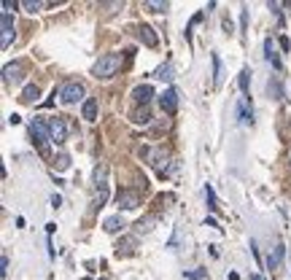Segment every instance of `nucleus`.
<instances>
[{
	"instance_id": "f257e3e1",
	"label": "nucleus",
	"mask_w": 291,
	"mask_h": 280,
	"mask_svg": "<svg viewBox=\"0 0 291 280\" xmlns=\"http://www.w3.org/2000/svg\"><path fill=\"white\" fill-rule=\"evenodd\" d=\"M119 68H122V54H103V57L94 62L92 76L94 78H111L119 73Z\"/></svg>"
},
{
	"instance_id": "f03ea898",
	"label": "nucleus",
	"mask_w": 291,
	"mask_h": 280,
	"mask_svg": "<svg viewBox=\"0 0 291 280\" xmlns=\"http://www.w3.org/2000/svg\"><path fill=\"white\" fill-rule=\"evenodd\" d=\"M30 138H33V146L38 148L41 157H49V129L43 122H30Z\"/></svg>"
},
{
	"instance_id": "7ed1b4c3",
	"label": "nucleus",
	"mask_w": 291,
	"mask_h": 280,
	"mask_svg": "<svg viewBox=\"0 0 291 280\" xmlns=\"http://www.w3.org/2000/svg\"><path fill=\"white\" fill-rule=\"evenodd\" d=\"M81 97H84V84L81 81H68V84H62V89H59V100H62L65 105H76Z\"/></svg>"
},
{
	"instance_id": "20e7f679",
	"label": "nucleus",
	"mask_w": 291,
	"mask_h": 280,
	"mask_svg": "<svg viewBox=\"0 0 291 280\" xmlns=\"http://www.w3.org/2000/svg\"><path fill=\"white\" fill-rule=\"evenodd\" d=\"M46 129H49V138H52V143H65V140H68V124L62 122V119L59 116H52V119H46Z\"/></svg>"
},
{
	"instance_id": "39448f33",
	"label": "nucleus",
	"mask_w": 291,
	"mask_h": 280,
	"mask_svg": "<svg viewBox=\"0 0 291 280\" xmlns=\"http://www.w3.org/2000/svg\"><path fill=\"white\" fill-rule=\"evenodd\" d=\"M11 41H14V17L3 14L0 17V49H8Z\"/></svg>"
},
{
	"instance_id": "423d86ee",
	"label": "nucleus",
	"mask_w": 291,
	"mask_h": 280,
	"mask_svg": "<svg viewBox=\"0 0 291 280\" xmlns=\"http://www.w3.org/2000/svg\"><path fill=\"white\" fill-rule=\"evenodd\" d=\"M116 205L124 210H135V208H140V194L135 189H122L116 197Z\"/></svg>"
},
{
	"instance_id": "0eeeda50",
	"label": "nucleus",
	"mask_w": 291,
	"mask_h": 280,
	"mask_svg": "<svg viewBox=\"0 0 291 280\" xmlns=\"http://www.w3.org/2000/svg\"><path fill=\"white\" fill-rule=\"evenodd\" d=\"M135 251H138V237H132V234L122 237L116 245H113V253H116L119 259H124V256H132Z\"/></svg>"
},
{
	"instance_id": "6e6552de",
	"label": "nucleus",
	"mask_w": 291,
	"mask_h": 280,
	"mask_svg": "<svg viewBox=\"0 0 291 280\" xmlns=\"http://www.w3.org/2000/svg\"><path fill=\"white\" fill-rule=\"evenodd\" d=\"M3 78H6V84H19L24 78V68L22 62H14V65H6L3 68Z\"/></svg>"
},
{
	"instance_id": "1a4fd4ad",
	"label": "nucleus",
	"mask_w": 291,
	"mask_h": 280,
	"mask_svg": "<svg viewBox=\"0 0 291 280\" xmlns=\"http://www.w3.org/2000/svg\"><path fill=\"white\" fill-rule=\"evenodd\" d=\"M159 105H162L164 113H175V108H178V92L175 89H164V94L159 97Z\"/></svg>"
},
{
	"instance_id": "9d476101",
	"label": "nucleus",
	"mask_w": 291,
	"mask_h": 280,
	"mask_svg": "<svg viewBox=\"0 0 291 280\" xmlns=\"http://www.w3.org/2000/svg\"><path fill=\"white\" fill-rule=\"evenodd\" d=\"M151 97H154V87H148V84H140V87L132 89V100L138 105H148Z\"/></svg>"
},
{
	"instance_id": "9b49d317",
	"label": "nucleus",
	"mask_w": 291,
	"mask_h": 280,
	"mask_svg": "<svg viewBox=\"0 0 291 280\" xmlns=\"http://www.w3.org/2000/svg\"><path fill=\"white\" fill-rule=\"evenodd\" d=\"M138 35H140V41H143L148 49H157V46H159L157 33H154V27H148V24H143V27L138 30Z\"/></svg>"
},
{
	"instance_id": "f8f14e48",
	"label": "nucleus",
	"mask_w": 291,
	"mask_h": 280,
	"mask_svg": "<svg viewBox=\"0 0 291 280\" xmlns=\"http://www.w3.org/2000/svg\"><path fill=\"white\" fill-rule=\"evenodd\" d=\"M38 94H41V87H38V84H27V87L22 89V94H19V103L30 105V103L38 100Z\"/></svg>"
},
{
	"instance_id": "ddd939ff",
	"label": "nucleus",
	"mask_w": 291,
	"mask_h": 280,
	"mask_svg": "<svg viewBox=\"0 0 291 280\" xmlns=\"http://www.w3.org/2000/svg\"><path fill=\"white\" fill-rule=\"evenodd\" d=\"M157 221H159L157 216H146V218H140V221L135 224V232H138V234H151V232H154V227H157Z\"/></svg>"
},
{
	"instance_id": "4468645a",
	"label": "nucleus",
	"mask_w": 291,
	"mask_h": 280,
	"mask_svg": "<svg viewBox=\"0 0 291 280\" xmlns=\"http://www.w3.org/2000/svg\"><path fill=\"white\" fill-rule=\"evenodd\" d=\"M264 57H267V62L273 65L275 70H283V65H280V57L275 54V46H273V41H270V38L264 41Z\"/></svg>"
},
{
	"instance_id": "2eb2a0df",
	"label": "nucleus",
	"mask_w": 291,
	"mask_h": 280,
	"mask_svg": "<svg viewBox=\"0 0 291 280\" xmlns=\"http://www.w3.org/2000/svg\"><path fill=\"white\" fill-rule=\"evenodd\" d=\"M81 113H84V119H87V122H97V100H94V97H87V100H84Z\"/></svg>"
},
{
	"instance_id": "dca6fc26",
	"label": "nucleus",
	"mask_w": 291,
	"mask_h": 280,
	"mask_svg": "<svg viewBox=\"0 0 291 280\" xmlns=\"http://www.w3.org/2000/svg\"><path fill=\"white\" fill-rule=\"evenodd\" d=\"M122 227H127L122 216H111V218H105V221H103V229H105V232H108V234H116V232H119V229H122Z\"/></svg>"
},
{
	"instance_id": "f3484780",
	"label": "nucleus",
	"mask_w": 291,
	"mask_h": 280,
	"mask_svg": "<svg viewBox=\"0 0 291 280\" xmlns=\"http://www.w3.org/2000/svg\"><path fill=\"white\" fill-rule=\"evenodd\" d=\"M210 62H213V87H221V81H224L221 57H218V54H213V57H210Z\"/></svg>"
},
{
	"instance_id": "a211bd4d",
	"label": "nucleus",
	"mask_w": 291,
	"mask_h": 280,
	"mask_svg": "<svg viewBox=\"0 0 291 280\" xmlns=\"http://www.w3.org/2000/svg\"><path fill=\"white\" fill-rule=\"evenodd\" d=\"M154 78H157V81H173V78H175L173 62H164L162 68H157V73H154Z\"/></svg>"
},
{
	"instance_id": "6ab92c4d",
	"label": "nucleus",
	"mask_w": 291,
	"mask_h": 280,
	"mask_svg": "<svg viewBox=\"0 0 291 280\" xmlns=\"http://www.w3.org/2000/svg\"><path fill=\"white\" fill-rule=\"evenodd\" d=\"M237 116L243 124H254V111L248 108V100H240L237 103Z\"/></svg>"
},
{
	"instance_id": "aec40b11",
	"label": "nucleus",
	"mask_w": 291,
	"mask_h": 280,
	"mask_svg": "<svg viewBox=\"0 0 291 280\" xmlns=\"http://www.w3.org/2000/svg\"><path fill=\"white\" fill-rule=\"evenodd\" d=\"M92 178H94V186H105V178H108V164H105V162H100L97 164V167H94V175H92Z\"/></svg>"
},
{
	"instance_id": "412c9836",
	"label": "nucleus",
	"mask_w": 291,
	"mask_h": 280,
	"mask_svg": "<svg viewBox=\"0 0 291 280\" xmlns=\"http://www.w3.org/2000/svg\"><path fill=\"white\" fill-rule=\"evenodd\" d=\"M280 262H283V245H278V248L267 256V267L270 269H280Z\"/></svg>"
},
{
	"instance_id": "4be33fe9",
	"label": "nucleus",
	"mask_w": 291,
	"mask_h": 280,
	"mask_svg": "<svg viewBox=\"0 0 291 280\" xmlns=\"http://www.w3.org/2000/svg\"><path fill=\"white\" fill-rule=\"evenodd\" d=\"M248 81H251V70L243 68V70H240V78H237L240 92H243V100H251V97H248Z\"/></svg>"
},
{
	"instance_id": "5701e85b",
	"label": "nucleus",
	"mask_w": 291,
	"mask_h": 280,
	"mask_svg": "<svg viewBox=\"0 0 291 280\" xmlns=\"http://www.w3.org/2000/svg\"><path fill=\"white\" fill-rule=\"evenodd\" d=\"M143 6L148 8V11H154V14H164V11L170 8L167 3H164V0H146Z\"/></svg>"
},
{
	"instance_id": "b1692460",
	"label": "nucleus",
	"mask_w": 291,
	"mask_h": 280,
	"mask_svg": "<svg viewBox=\"0 0 291 280\" xmlns=\"http://www.w3.org/2000/svg\"><path fill=\"white\" fill-rule=\"evenodd\" d=\"M105 202H108V183L97 189V197H94V210H100Z\"/></svg>"
},
{
	"instance_id": "393cba45",
	"label": "nucleus",
	"mask_w": 291,
	"mask_h": 280,
	"mask_svg": "<svg viewBox=\"0 0 291 280\" xmlns=\"http://www.w3.org/2000/svg\"><path fill=\"white\" fill-rule=\"evenodd\" d=\"M19 6H22L27 14H35V11H41V8H43V3H38V0H22Z\"/></svg>"
},
{
	"instance_id": "a878e982",
	"label": "nucleus",
	"mask_w": 291,
	"mask_h": 280,
	"mask_svg": "<svg viewBox=\"0 0 291 280\" xmlns=\"http://www.w3.org/2000/svg\"><path fill=\"white\" fill-rule=\"evenodd\" d=\"M205 199H208L210 210H218V202H216V194H213V189H210V183H205Z\"/></svg>"
},
{
	"instance_id": "bb28decb",
	"label": "nucleus",
	"mask_w": 291,
	"mask_h": 280,
	"mask_svg": "<svg viewBox=\"0 0 291 280\" xmlns=\"http://www.w3.org/2000/svg\"><path fill=\"white\" fill-rule=\"evenodd\" d=\"M183 275H186V278H189V280H202V278H205V275H208V269L197 267V269H186V272H183Z\"/></svg>"
},
{
	"instance_id": "cd10ccee",
	"label": "nucleus",
	"mask_w": 291,
	"mask_h": 280,
	"mask_svg": "<svg viewBox=\"0 0 291 280\" xmlns=\"http://www.w3.org/2000/svg\"><path fill=\"white\" fill-rule=\"evenodd\" d=\"M164 159H167L164 148H157V151H154V157H151V164H154V167H162V162H164Z\"/></svg>"
},
{
	"instance_id": "c85d7f7f",
	"label": "nucleus",
	"mask_w": 291,
	"mask_h": 280,
	"mask_svg": "<svg viewBox=\"0 0 291 280\" xmlns=\"http://www.w3.org/2000/svg\"><path fill=\"white\" fill-rule=\"evenodd\" d=\"M54 167H57L59 173H62V170H68V167H70V157H65V154H59V157L54 159Z\"/></svg>"
},
{
	"instance_id": "c756f323",
	"label": "nucleus",
	"mask_w": 291,
	"mask_h": 280,
	"mask_svg": "<svg viewBox=\"0 0 291 280\" xmlns=\"http://www.w3.org/2000/svg\"><path fill=\"white\" fill-rule=\"evenodd\" d=\"M267 92L275 94V100H283V89H280L278 81H270V84H267Z\"/></svg>"
},
{
	"instance_id": "7c9ffc66",
	"label": "nucleus",
	"mask_w": 291,
	"mask_h": 280,
	"mask_svg": "<svg viewBox=\"0 0 291 280\" xmlns=\"http://www.w3.org/2000/svg\"><path fill=\"white\" fill-rule=\"evenodd\" d=\"M132 122H138V124H148V122H151V113H148V111H138Z\"/></svg>"
},
{
	"instance_id": "2f4dec72",
	"label": "nucleus",
	"mask_w": 291,
	"mask_h": 280,
	"mask_svg": "<svg viewBox=\"0 0 291 280\" xmlns=\"http://www.w3.org/2000/svg\"><path fill=\"white\" fill-rule=\"evenodd\" d=\"M240 30H243V33L248 30V11H243V14H240Z\"/></svg>"
},
{
	"instance_id": "473e14b6",
	"label": "nucleus",
	"mask_w": 291,
	"mask_h": 280,
	"mask_svg": "<svg viewBox=\"0 0 291 280\" xmlns=\"http://www.w3.org/2000/svg\"><path fill=\"white\" fill-rule=\"evenodd\" d=\"M11 8H17V3H11V0H3V14H11Z\"/></svg>"
},
{
	"instance_id": "72a5a7b5",
	"label": "nucleus",
	"mask_w": 291,
	"mask_h": 280,
	"mask_svg": "<svg viewBox=\"0 0 291 280\" xmlns=\"http://www.w3.org/2000/svg\"><path fill=\"white\" fill-rule=\"evenodd\" d=\"M280 49H283V52H289V49H291V41L286 38V35H280Z\"/></svg>"
},
{
	"instance_id": "f704fd0d",
	"label": "nucleus",
	"mask_w": 291,
	"mask_h": 280,
	"mask_svg": "<svg viewBox=\"0 0 291 280\" xmlns=\"http://www.w3.org/2000/svg\"><path fill=\"white\" fill-rule=\"evenodd\" d=\"M0 267H3V278H6V275H8V259L6 256L0 259Z\"/></svg>"
},
{
	"instance_id": "c9c22d12",
	"label": "nucleus",
	"mask_w": 291,
	"mask_h": 280,
	"mask_svg": "<svg viewBox=\"0 0 291 280\" xmlns=\"http://www.w3.org/2000/svg\"><path fill=\"white\" fill-rule=\"evenodd\" d=\"M205 227H213V229H221V227H218V221H216V218H205Z\"/></svg>"
},
{
	"instance_id": "e433bc0d",
	"label": "nucleus",
	"mask_w": 291,
	"mask_h": 280,
	"mask_svg": "<svg viewBox=\"0 0 291 280\" xmlns=\"http://www.w3.org/2000/svg\"><path fill=\"white\" fill-rule=\"evenodd\" d=\"M59 205H62V197H59V194H54V197H52V208H59Z\"/></svg>"
},
{
	"instance_id": "4c0bfd02",
	"label": "nucleus",
	"mask_w": 291,
	"mask_h": 280,
	"mask_svg": "<svg viewBox=\"0 0 291 280\" xmlns=\"http://www.w3.org/2000/svg\"><path fill=\"white\" fill-rule=\"evenodd\" d=\"M251 280H262V275H254V278H251Z\"/></svg>"
},
{
	"instance_id": "58836bf2",
	"label": "nucleus",
	"mask_w": 291,
	"mask_h": 280,
	"mask_svg": "<svg viewBox=\"0 0 291 280\" xmlns=\"http://www.w3.org/2000/svg\"><path fill=\"white\" fill-rule=\"evenodd\" d=\"M100 280H105V278H100Z\"/></svg>"
}]
</instances>
